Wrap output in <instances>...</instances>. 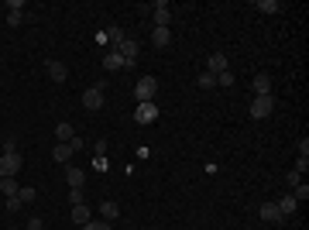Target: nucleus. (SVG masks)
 Here are the masks:
<instances>
[{
  "instance_id": "nucleus-1",
  "label": "nucleus",
  "mask_w": 309,
  "mask_h": 230,
  "mask_svg": "<svg viewBox=\"0 0 309 230\" xmlns=\"http://www.w3.org/2000/svg\"><path fill=\"white\" fill-rule=\"evenodd\" d=\"M21 165H24L21 151H4L0 155V179H14V175L21 172Z\"/></svg>"
},
{
  "instance_id": "nucleus-2",
  "label": "nucleus",
  "mask_w": 309,
  "mask_h": 230,
  "mask_svg": "<svg viewBox=\"0 0 309 230\" xmlns=\"http://www.w3.org/2000/svg\"><path fill=\"white\" fill-rule=\"evenodd\" d=\"M155 93H158V79H155V76L137 79V86H134V100L137 103H155Z\"/></svg>"
},
{
  "instance_id": "nucleus-3",
  "label": "nucleus",
  "mask_w": 309,
  "mask_h": 230,
  "mask_svg": "<svg viewBox=\"0 0 309 230\" xmlns=\"http://www.w3.org/2000/svg\"><path fill=\"white\" fill-rule=\"evenodd\" d=\"M275 114V93H268V96H254L251 103V117L254 120H264V117Z\"/></svg>"
},
{
  "instance_id": "nucleus-4",
  "label": "nucleus",
  "mask_w": 309,
  "mask_h": 230,
  "mask_svg": "<svg viewBox=\"0 0 309 230\" xmlns=\"http://www.w3.org/2000/svg\"><path fill=\"white\" fill-rule=\"evenodd\" d=\"M134 120H137L141 127L155 124V120H158V107H155V103H137V110H134Z\"/></svg>"
},
{
  "instance_id": "nucleus-5",
  "label": "nucleus",
  "mask_w": 309,
  "mask_h": 230,
  "mask_svg": "<svg viewBox=\"0 0 309 230\" xmlns=\"http://www.w3.org/2000/svg\"><path fill=\"white\" fill-rule=\"evenodd\" d=\"M227 69H230V62H227L223 52H213V55L206 58V72H210V76H220V72H227Z\"/></svg>"
},
{
  "instance_id": "nucleus-6",
  "label": "nucleus",
  "mask_w": 309,
  "mask_h": 230,
  "mask_svg": "<svg viewBox=\"0 0 309 230\" xmlns=\"http://www.w3.org/2000/svg\"><path fill=\"white\" fill-rule=\"evenodd\" d=\"M83 107L86 110H100L103 107V86H93V90L83 93Z\"/></svg>"
},
{
  "instance_id": "nucleus-7",
  "label": "nucleus",
  "mask_w": 309,
  "mask_h": 230,
  "mask_svg": "<svg viewBox=\"0 0 309 230\" xmlns=\"http://www.w3.org/2000/svg\"><path fill=\"white\" fill-rule=\"evenodd\" d=\"M151 11H155V28H169V24H172V11H169V4H165V0H158Z\"/></svg>"
},
{
  "instance_id": "nucleus-8",
  "label": "nucleus",
  "mask_w": 309,
  "mask_h": 230,
  "mask_svg": "<svg viewBox=\"0 0 309 230\" xmlns=\"http://www.w3.org/2000/svg\"><path fill=\"white\" fill-rule=\"evenodd\" d=\"M117 52L124 55V62H137V52H141V45H137L134 38H124V41L117 45Z\"/></svg>"
},
{
  "instance_id": "nucleus-9",
  "label": "nucleus",
  "mask_w": 309,
  "mask_h": 230,
  "mask_svg": "<svg viewBox=\"0 0 309 230\" xmlns=\"http://www.w3.org/2000/svg\"><path fill=\"white\" fill-rule=\"evenodd\" d=\"M258 213H261V220H268V223H282V210H278V203H261L258 206Z\"/></svg>"
},
{
  "instance_id": "nucleus-10",
  "label": "nucleus",
  "mask_w": 309,
  "mask_h": 230,
  "mask_svg": "<svg viewBox=\"0 0 309 230\" xmlns=\"http://www.w3.org/2000/svg\"><path fill=\"white\" fill-rule=\"evenodd\" d=\"M251 90H254V96H268V93H272V76L258 72V76H254V82H251Z\"/></svg>"
},
{
  "instance_id": "nucleus-11",
  "label": "nucleus",
  "mask_w": 309,
  "mask_h": 230,
  "mask_svg": "<svg viewBox=\"0 0 309 230\" xmlns=\"http://www.w3.org/2000/svg\"><path fill=\"white\" fill-rule=\"evenodd\" d=\"M45 66H48V79H52V82H66L69 69L62 66V62H55V58H52V62H45Z\"/></svg>"
},
{
  "instance_id": "nucleus-12",
  "label": "nucleus",
  "mask_w": 309,
  "mask_h": 230,
  "mask_svg": "<svg viewBox=\"0 0 309 230\" xmlns=\"http://www.w3.org/2000/svg\"><path fill=\"white\" fill-rule=\"evenodd\" d=\"M151 45L155 48H169L172 45V31L169 28H155V31H151Z\"/></svg>"
},
{
  "instance_id": "nucleus-13",
  "label": "nucleus",
  "mask_w": 309,
  "mask_h": 230,
  "mask_svg": "<svg viewBox=\"0 0 309 230\" xmlns=\"http://www.w3.org/2000/svg\"><path fill=\"white\" fill-rule=\"evenodd\" d=\"M52 158H55L58 165H66V161L72 158V144H62V141H55V148H52Z\"/></svg>"
},
{
  "instance_id": "nucleus-14",
  "label": "nucleus",
  "mask_w": 309,
  "mask_h": 230,
  "mask_svg": "<svg viewBox=\"0 0 309 230\" xmlns=\"http://www.w3.org/2000/svg\"><path fill=\"white\" fill-rule=\"evenodd\" d=\"M103 66H107V69H124L127 62H124V55H120V52H117V48H110V52H107V58H103Z\"/></svg>"
},
{
  "instance_id": "nucleus-15",
  "label": "nucleus",
  "mask_w": 309,
  "mask_h": 230,
  "mask_svg": "<svg viewBox=\"0 0 309 230\" xmlns=\"http://www.w3.org/2000/svg\"><path fill=\"white\" fill-rule=\"evenodd\" d=\"M100 217L107 220V223H110V220H117V217H120V206H117L114 199H107V203H100Z\"/></svg>"
},
{
  "instance_id": "nucleus-16",
  "label": "nucleus",
  "mask_w": 309,
  "mask_h": 230,
  "mask_svg": "<svg viewBox=\"0 0 309 230\" xmlns=\"http://www.w3.org/2000/svg\"><path fill=\"white\" fill-rule=\"evenodd\" d=\"M72 138H76V134H72V124H66V120H58V124H55V141L69 144Z\"/></svg>"
},
{
  "instance_id": "nucleus-17",
  "label": "nucleus",
  "mask_w": 309,
  "mask_h": 230,
  "mask_svg": "<svg viewBox=\"0 0 309 230\" xmlns=\"http://www.w3.org/2000/svg\"><path fill=\"white\" fill-rule=\"evenodd\" d=\"M66 179H69V189H83V182H86L83 169H66Z\"/></svg>"
},
{
  "instance_id": "nucleus-18",
  "label": "nucleus",
  "mask_w": 309,
  "mask_h": 230,
  "mask_svg": "<svg viewBox=\"0 0 309 230\" xmlns=\"http://www.w3.org/2000/svg\"><path fill=\"white\" fill-rule=\"evenodd\" d=\"M254 11H261V14H278V11H282V4H278V0H254Z\"/></svg>"
},
{
  "instance_id": "nucleus-19",
  "label": "nucleus",
  "mask_w": 309,
  "mask_h": 230,
  "mask_svg": "<svg viewBox=\"0 0 309 230\" xmlns=\"http://www.w3.org/2000/svg\"><path fill=\"white\" fill-rule=\"evenodd\" d=\"M17 189H21L17 179H0V193L7 196V199H17Z\"/></svg>"
},
{
  "instance_id": "nucleus-20",
  "label": "nucleus",
  "mask_w": 309,
  "mask_h": 230,
  "mask_svg": "<svg viewBox=\"0 0 309 230\" xmlns=\"http://www.w3.org/2000/svg\"><path fill=\"white\" fill-rule=\"evenodd\" d=\"M296 199H292V193H285L282 196V199H278V210H282V217H292V213H296Z\"/></svg>"
},
{
  "instance_id": "nucleus-21",
  "label": "nucleus",
  "mask_w": 309,
  "mask_h": 230,
  "mask_svg": "<svg viewBox=\"0 0 309 230\" xmlns=\"http://www.w3.org/2000/svg\"><path fill=\"white\" fill-rule=\"evenodd\" d=\"M72 220H76V223H90V206H86V203H79V206H72Z\"/></svg>"
},
{
  "instance_id": "nucleus-22",
  "label": "nucleus",
  "mask_w": 309,
  "mask_h": 230,
  "mask_svg": "<svg viewBox=\"0 0 309 230\" xmlns=\"http://www.w3.org/2000/svg\"><path fill=\"white\" fill-rule=\"evenodd\" d=\"M292 199H296V203H306V199H309V185L306 182L292 185Z\"/></svg>"
},
{
  "instance_id": "nucleus-23",
  "label": "nucleus",
  "mask_w": 309,
  "mask_h": 230,
  "mask_svg": "<svg viewBox=\"0 0 309 230\" xmlns=\"http://www.w3.org/2000/svg\"><path fill=\"white\" fill-rule=\"evenodd\" d=\"M103 35H107V41H110V45H120V41H124V31H120V28H117V24H114V28H110V31H103Z\"/></svg>"
},
{
  "instance_id": "nucleus-24",
  "label": "nucleus",
  "mask_w": 309,
  "mask_h": 230,
  "mask_svg": "<svg viewBox=\"0 0 309 230\" xmlns=\"http://www.w3.org/2000/svg\"><path fill=\"white\" fill-rule=\"evenodd\" d=\"M199 90H217V76H210V72H199Z\"/></svg>"
},
{
  "instance_id": "nucleus-25",
  "label": "nucleus",
  "mask_w": 309,
  "mask_h": 230,
  "mask_svg": "<svg viewBox=\"0 0 309 230\" xmlns=\"http://www.w3.org/2000/svg\"><path fill=\"white\" fill-rule=\"evenodd\" d=\"M217 86H223V90H230V86H234V72H220V76H217Z\"/></svg>"
},
{
  "instance_id": "nucleus-26",
  "label": "nucleus",
  "mask_w": 309,
  "mask_h": 230,
  "mask_svg": "<svg viewBox=\"0 0 309 230\" xmlns=\"http://www.w3.org/2000/svg\"><path fill=\"white\" fill-rule=\"evenodd\" d=\"M17 199H21V203H31V199H34V189H31V185H21V189H17Z\"/></svg>"
},
{
  "instance_id": "nucleus-27",
  "label": "nucleus",
  "mask_w": 309,
  "mask_h": 230,
  "mask_svg": "<svg viewBox=\"0 0 309 230\" xmlns=\"http://www.w3.org/2000/svg\"><path fill=\"white\" fill-rule=\"evenodd\" d=\"M83 230H110L107 220H90V223H83Z\"/></svg>"
},
{
  "instance_id": "nucleus-28",
  "label": "nucleus",
  "mask_w": 309,
  "mask_h": 230,
  "mask_svg": "<svg viewBox=\"0 0 309 230\" xmlns=\"http://www.w3.org/2000/svg\"><path fill=\"white\" fill-rule=\"evenodd\" d=\"M21 21H24V11H11L7 14V24H11V28H17Z\"/></svg>"
},
{
  "instance_id": "nucleus-29",
  "label": "nucleus",
  "mask_w": 309,
  "mask_h": 230,
  "mask_svg": "<svg viewBox=\"0 0 309 230\" xmlns=\"http://www.w3.org/2000/svg\"><path fill=\"white\" fill-rule=\"evenodd\" d=\"M69 203H72V206H79V203H83V189H69Z\"/></svg>"
},
{
  "instance_id": "nucleus-30",
  "label": "nucleus",
  "mask_w": 309,
  "mask_h": 230,
  "mask_svg": "<svg viewBox=\"0 0 309 230\" xmlns=\"http://www.w3.org/2000/svg\"><path fill=\"white\" fill-rule=\"evenodd\" d=\"M299 158H309V141L306 138L299 141Z\"/></svg>"
},
{
  "instance_id": "nucleus-31",
  "label": "nucleus",
  "mask_w": 309,
  "mask_h": 230,
  "mask_svg": "<svg viewBox=\"0 0 309 230\" xmlns=\"http://www.w3.org/2000/svg\"><path fill=\"white\" fill-rule=\"evenodd\" d=\"M4 206L11 210V213H17V210H21V206H24V203H21V199H7V203H4Z\"/></svg>"
},
{
  "instance_id": "nucleus-32",
  "label": "nucleus",
  "mask_w": 309,
  "mask_h": 230,
  "mask_svg": "<svg viewBox=\"0 0 309 230\" xmlns=\"http://www.w3.org/2000/svg\"><path fill=\"white\" fill-rule=\"evenodd\" d=\"M93 169H100V172H103V169H107V158H103V155H96V158H93Z\"/></svg>"
},
{
  "instance_id": "nucleus-33",
  "label": "nucleus",
  "mask_w": 309,
  "mask_h": 230,
  "mask_svg": "<svg viewBox=\"0 0 309 230\" xmlns=\"http://www.w3.org/2000/svg\"><path fill=\"white\" fill-rule=\"evenodd\" d=\"M306 169H309V158H299V161H296V172L302 175V172H306Z\"/></svg>"
},
{
  "instance_id": "nucleus-34",
  "label": "nucleus",
  "mask_w": 309,
  "mask_h": 230,
  "mask_svg": "<svg viewBox=\"0 0 309 230\" xmlns=\"http://www.w3.org/2000/svg\"><path fill=\"white\" fill-rule=\"evenodd\" d=\"M28 230H42V217H31V220H28Z\"/></svg>"
},
{
  "instance_id": "nucleus-35",
  "label": "nucleus",
  "mask_w": 309,
  "mask_h": 230,
  "mask_svg": "<svg viewBox=\"0 0 309 230\" xmlns=\"http://www.w3.org/2000/svg\"><path fill=\"white\" fill-rule=\"evenodd\" d=\"M285 182H289V189H292V185H299V172H289V175H285Z\"/></svg>"
},
{
  "instance_id": "nucleus-36",
  "label": "nucleus",
  "mask_w": 309,
  "mask_h": 230,
  "mask_svg": "<svg viewBox=\"0 0 309 230\" xmlns=\"http://www.w3.org/2000/svg\"><path fill=\"white\" fill-rule=\"evenodd\" d=\"M24 230H28V227H24Z\"/></svg>"
}]
</instances>
